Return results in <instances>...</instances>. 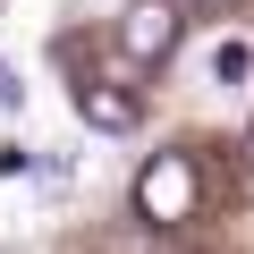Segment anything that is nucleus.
I'll return each instance as SVG.
<instances>
[{
    "instance_id": "obj_1",
    "label": "nucleus",
    "mask_w": 254,
    "mask_h": 254,
    "mask_svg": "<svg viewBox=\"0 0 254 254\" xmlns=\"http://www.w3.org/2000/svg\"><path fill=\"white\" fill-rule=\"evenodd\" d=\"M195 203H203L195 153H153V161L136 170V220H153V229H187Z\"/></svg>"
},
{
    "instance_id": "obj_2",
    "label": "nucleus",
    "mask_w": 254,
    "mask_h": 254,
    "mask_svg": "<svg viewBox=\"0 0 254 254\" xmlns=\"http://www.w3.org/2000/svg\"><path fill=\"white\" fill-rule=\"evenodd\" d=\"M119 51L136 60V68H161L178 51V0H127V17H119Z\"/></svg>"
},
{
    "instance_id": "obj_3",
    "label": "nucleus",
    "mask_w": 254,
    "mask_h": 254,
    "mask_svg": "<svg viewBox=\"0 0 254 254\" xmlns=\"http://www.w3.org/2000/svg\"><path fill=\"white\" fill-rule=\"evenodd\" d=\"M76 110H85V127H102V136H127V127H136V93L110 85V76H85L76 85Z\"/></svg>"
},
{
    "instance_id": "obj_4",
    "label": "nucleus",
    "mask_w": 254,
    "mask_h": 254,
    "mask_svg": "<svg viewBox=\"0 0 254 254\" xmlns=\"http://www.w3.org/2000/svg\"><path fill=\"white\" fill-rule=\"evenodd\" d=\"M212 76H220V85H246V76H254V51H246V43H220V51H212Z\"/></svg>"
},
{
    "instance_id": "obj_5",
    "label": "nucleus",
    "mask_w": 254,
    "mask_h": 254,
    "mask_svg": "<svg viewBox=\"0 0 254 254\" xmlns=\"http://www.w3.org/2000/svg\"><path fill=\"white\" fill-rule=\"evenodd\" d=\"M17 170H34V153L26 144H0V178H17Z\"/></svg>"
},
{
    "instance_id": "obj_6",
    "label": "nucleus",
    "mask_w": 254,
    "mask_h": 254,
    "mask_svg": "<svg viewBox=\"0 0 254 254\" xmlns=\"http://www.w3.org/2000/svg\"><path fill=\"white\" fill-rule=\"evenodd\" d=\"M17 93H26V85H17L9 68H0V110H17Z\"/></svg>"
},
{
    "instance_id": "obj_7",
    "label": "nucleus",
    "mask_w": 254,
    "mask_h": 254,
    "mask_svg": "<svg viewBox=\"0 0 254 254\" xmlns=\"http://www.w3.org/2000/svg\"><path fill=\"white\" fill-rule=\"evenodd\" d=\"M195 9H220V17H229V9H246V0H195Z\"/></svg>"
},
{
    "instance_id": "obj_8",
    "label": "nucleus",
    "mask_w": 254,
    "mask_h": 254,
    "mask_svg": "<svg viewBox=\"0 0 254 254\" xmlns=\"http://www.w3.org/2000/svg\"><path fill=\"white\" fill-rule=\"evenodd\" d=\"M246 170H254V127H246Z\"/></svg>"
}]
</instances>
